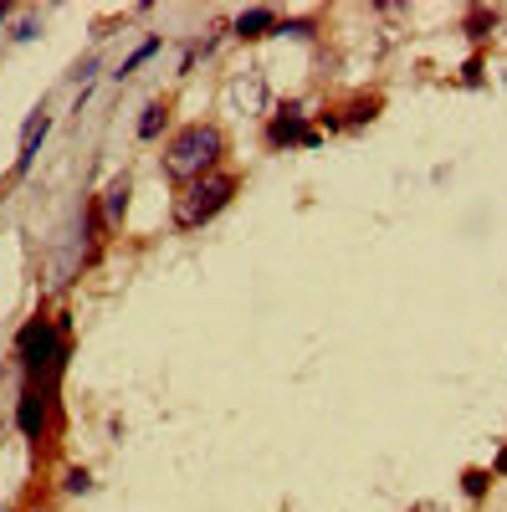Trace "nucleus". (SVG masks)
<instances>
[{"mask_svg": "<svg viewBox=\"0 0 507 512\" xmlns=\"http://www.w3.org/2000/svg\"><path fill=\"white\" fill-rule=\"evenodd\" d=\"M67 338H72V313H36L26 318V328L16 333V359H21V374L26 384H47L57 390L62 384V364H67Z\"/></svg>", "mask_w": 507, "mask_h": 512, "instance_id": "nucleus-1", "label": "nucleus"}, {"mask_svg": "<svg viewBox=\"0 0 507 512\" xmlns=\"http://www.w3.org/2000/svg\"><path fill=\"white\" fill-rule=\"evenodd\" d=\"M221 159H226V134L216 123H185L164 139V175L169 180L195 185L205 175H216Z\"/></svg>", "mask_w": 507, "mask_h": 512, "instance_id": "nucleus-2", "label": "nucleus"}, {"mask_svg": "<svg viewBox=\"0 0 507 512\" xmlns=\"http://www.w3.org/2000/svg\"><path fill=\"white\" fill-rule=\"evenodd\" d=\"M236 190H241V175L236 169H216V175H205V180H195L185 195H180V210H175V226L180 231H200L205 221H216L221 210L236 200Z\"/></svg>", "mask_w": 507, "mask_h": 512, "instance_id": "nucleus-3", "label": "nucleus"}, {"mask_svg": "<svg viewBox=\"0 0 507 512\" xmlns=\"http://www.w3.org/2000/svg\"><path fill=\"white\" fill-rule=\"evenodd\" d=\"M52 415H57V390H47V384H21V395H16V431L41 446L47 431H52Z\"/></svg>", "mask_w": 507, "mask_h": 512, "instance_id": "nucleus-4", "label": "nucleus"}, {"mask_svg": "<svg viewBox=\"0 0 507 512\" xmlns=\"http://www.w3.org/2000/svg\"><path fill=\"white\" fill-rule=\"evenodd\" d=\"M308 134H313V128H308L303 103H282V108L272 113V123H267V144H272V149H292V144L303 149Z\"/></svg>", "mask_w": 507, "mask_h": 512, "instance_id": "nucleus-5", "label": "nucleus"}, {"mask_svg": "<svg viewBox=\"0 0 507 512\" xmlns=\"http://www.w3.org/2000/svg\"><path fill=\"white\" fill-rule=\"evenodd\" d=\"M47 134H52V113L47 108H36L26 123H21V149H16V175H31V164H36V154H41V144H47Z\"/></svg>", "mask_w": 507, "mask_h": 512, "instance_id": "nucleus-6", "label": "nucleus"}, {"mask_svg": "<svg viewBox=\"0 0 507 512\" xmlns=\"http://www.w3.org/2000/svg\"><path fill=\"white\" fill-rule=\"evenodd\" d=\"M129 195H134V180H129V175L108 180V190H103V231H123V216H129Z\"/></svg>", "mask_w": 507, "mask_h": 512, "instance_id": "nucleus-7", "label": "nucleus"}, {"mask_svg": "<svg viewBox=\"0 0 507 512\" xmlns=\"http://www.w3.org/2000/svg\"><path fill=\"white\" fill-rule=\"evenodd\" d=\"M231 31H236L241 41H257V36H272V31H277V11H267V6H251V11H241V16L231 21Z\"/></svg>", "mask_w": 507, "mask_h": 512, "instance_id": "nucleus-8", "label": "nucleus"}, {"mask_svg": "<svg viewBox=\"0 0 507 512\" xmlns=\"http://www.w3.org/2000/svg\"><path fill=\"white\" fill-rule=\"evenodd\" d=\"M164 128H169V103L164 98H154V103H144V113H139V144H154V139H164Z\"/></svg>", "mask_w": 507, "mask_h": 512, "instance_id": "nucleus-9", "label": "nucleus"}, {"mask_svg": "<svg viewBox=\"0 0 507 512\" xmlns=\"http://www.w3.org/2000/svg\"><path fill=\"white\" fill-rule=\"evenodd\" d=\"M159 47H164V41H159V36H149V41H144V47H134L129 57H123V62H118V72H113V77H118V82H129V77H134V72H139V67L149 62V57H159Z\"/></svg>", "mask_w": 507, "mask_h": 512, "instance_id": "nucleus-10", "label": "nucleus"}, {"mask_svg": "<svg viewBox=\"0 0 507 512\" xmlns=\"http://www.w3.org/2000/svg\"><path fill=\"white\" fill-rule=\"evenodd\" d=\"M492 482H497V477L487 472V466H467V472H461V492H467L472 502H482V497L492 492Z\"/></svg>", "mask_w": 507, "mask_h": 512, "instance_id": "nucleus-11", "label": "nucleus"}, {"mask_svg": "<svg viewBox=\"0 0 507 512\" xmlns=\"http://www.w3.org/2000/svg\"><path fill=\"white\" fill-rule=\"evenodd\" d=\"M62 492L67 497H88L93 492V472H88V466H67V472H62Z\"/></svg>", "mask_w": 507, "mask_h": 512, "instance_id": "nucleus-12", "label": "nucleus"}, {"mask_svg": "<svg viewBox=\"0 0 507 512\" xmlns=\"http://www.w3.org/2000/svg\"><path fill=\"white\" fill-rule=\"evenodd\" d=\"M497 26V11H472V21H467V31H472V41H487V31Z\"/></svg>", "mask_w": 507, "mask_h": 512, "instance_id": "nucleus-13", "label": "nucleus"}, {"mask_svg": "<svg viewBox=\"0 0 507 512\" xmlns=\"http://www.w3.org/2000/svg\"><path fill=\"white\" fill-rule=\"evenodd\" d=\"M374 113H379V98H359V103L349 108V118H344V123H369Z\"/></svg>", "mask_w": 507, "mask_h": 512, "instance_id": "nucleus-14", "label": "nucleus"}, {"mask_svg": "<svg viewBox=\"0 0 507 512\" xmlns=\"http://www.w3.org/2000/svg\"><path fill=\"white\" fill-rule=\"evenodd\" d=\"M93 77H98V57H82V62L72 67V82H82V88H88Z\"/></svg>", "mask_w": 507, "mask_h": 512, "instance_id": "nucleus-15", "label": "nucleus"}, {"mask_svg": "<svg viewBox=\"0 0 507 512\" xmlns=\"http://www.w3.org/2000/svg\"><path fill=\"white\" fill-rule=\"evenodd\" d=\"M11 36H16V41H36V36H41V21H36V16H26V21H21Z\"/></svg>", "mask_w": 507, "mask_h": 512, "instance_id": "nucleus-16", "label": "nucleus"}, {"mask_svg": "<svg viewBox=\"0 0 507 512\" xmlns=\"http://www.w3.org/2000/svg\"><path fill=\"white\" fill-rule=\"evenodd\" d=\"M487 472H492V477H507V451H497V461L487 466Z\"/></svg>", "mask_w": 507, "mask_h": 512, "instance_id": "nucleus-17", "label": "nucleus"}, {"mask_svg": "<svg viewBox=\"0 0 507 512\" xmlns=\"http://www.w3.org/2000/svg\"><path fill=\"white\" fill-rule=\"evenodd\" d=\"M11 21V0H0V26H6Z\"/></svg>", "mask_w": 507, "mask_h": 512, "instance_id": "nucleus-18", "label": "nucleus"}, {"mask_svg": "<svg viewBox=\"0 0 507 512\" xmlns=\"http://www.w3.org/2000/svg\"><path fill=\"white\" fill-rule=\"evenodd\" d=\"M31 512H47V507H31Z\"/></svg>", "mask_w": 507, "mask_h": 512, "instance_id": "nucleus-19", "label": "nucleus"}, {"mask_svg": "<svg viewBox=\"0 0 507 512\" xmlns=\"http://www.w3.org/2000/svg\"><path fill=\"white\" fill-rule=\"evenodd\" d=\"M0 205H6V195H0Z\"/></svg>", "mask_w": 507, "mask_h": 512, "instance_id": "nucleus-20", "label": "nucleus"}]
</instances>
